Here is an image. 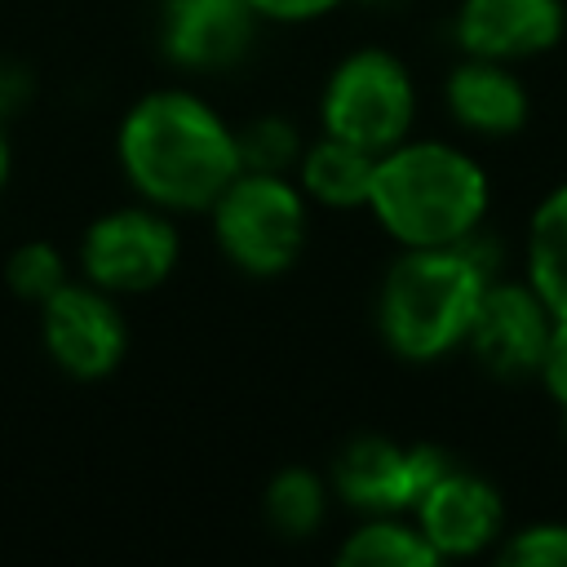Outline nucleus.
Listing matches in <instances>:
<instances>
[{
	"label": "nucleus",
	"mask_w": 567,
	"mask_h": 567,
	"mask_svg": "<svg viewBox=\"0 0 567 567\" xmlns=\"http://www.w3.org/2000/svg\"><path fill=\"white\" fill-rule=\"evenodd\" d=\"M563 35V0H465L456 40L470 58L523 62L554 49Z\"/></svg>",
	"instance_id": "12"
},
{
	"label": "nucleus",
	"mask_w": 567,
	"mask_h": 567,
	"mask_svg": "<svg viewBox=\"0 0 567 567\" xmlns=\"http://www.w3.org/2000/svg\"><path fill=\"white\" fill-rule=\"evenodd\" d=\"M66 279H71L66 257L49 239H27V244H18L4 257V284H9V292L22 297V301H31V306L49 301Z\"/></svg>",
	"instance_id": "18"
},
{
	"label": "nucleus",
	"mask_w": 567,
	"mask_h": 567,
	"mask_svg": "<svg viewBox=\"0 0 567 567\" xmlns=\"http://www.w3.org/2000/svg\"><path fill=\"white\" fill-rule=\"evenodd\" d=\"M9 168H13V151H9L4 128H0V190H4V182H9Z\"/></svg>",
	"instance_id": "23"
},
{
	"label": "nucleus",
	"mask_w": 567,
	"mask_h": 567,
	"mask_svg": "<svg viewBox=\"0 0 567 567\" xmlns=\"http://www.w3.org/2000/svg\"><path fill=\"white\" fill-rule=\"evenodd\" d=\"M447 470L452 461L439 447H399L390 439L363 434L341 447L332 465V487L354 509L399 514V509H412Z\"/></svg>",
	"instance_id": "8"
},
{
	"label": "nucleus",
	"mask_w": 567,
	"mask_h": 567,
	"mask_svg": "<svg viewBox=\"0 0 567 567\" xmlns=\"http://www.w3.org/2000/svg\"><path fill=\"white\" fill-rule=\"evenodd\" d=\"M527 284L554 315H567V182L540 199L527 226Z\"/></svg>",
	"instance_id": "15"
},
{
	"label": "nucleus",
	"mask_w": 567,
	"mask_h": 567,
	"mask_svg": "<svg viewBox=\"0 0 567 567\" xmlns=\"http://www.w3.org/2000/svg\"><path fill=\"white\" fill-rule=\"evenodd\" d=\"M40 310L44 354L75 381L111 377L128 350V328L120 315V297L102 292L89 279H66Z\"/></svg>",
	"instance_id": "7"
},
{
	"label": "nucleus",
	"mask_w": 567,
	"mask_h": 567,
	"mask_svg": "<svg viewBox=\"0 0 567 567\" xmlns=\"http://www.w3.org/2000/svg\"><path fill=\"white\" fill-rule=\"evenodd\" d=\"M536 372H540L545 390L567 408V315H554V332H549V346H545Z\"/></svg>",
	"instance_id": "21"
},
{
	"label": "nucleus",
	"mask_w": 567,
	"mask_h": 567,
	"mask_svg": "<svg viewBox=\"0 0 567 567\" xmlns=\"http://www.w3.org/2000/svg\"><path fill=\"white\" fill-rule=\"evenodd\" d=\"M323 496L328 492L310 470H284L266 487V523L279 536L301 540L323 523Z\"/></svg>",
	"instance_id": "17"
},
{
	"label": "nucleus",
	"mask_w": 567,
	"mask_h": 567,
	"mask_svg": "<svg viewBox=\"0 0 567 567\" xmlns=\"http://www.w3.org/2000/svg\"><path fill=\"white\" fill-rule=\"evenodd\" d=\"M372 217L403 248H447L478 230L487 213V173L447 142H399L377 159Z\"/></svg>",
	"instance_id": "2"
},
{
	"label": "nucleus",
	"mask_w": 567,
	"mask_h": 567,
	"mask_svg": "<svg viewBox=\"0 0 567 567\" xmlns=\"http://www.w3.org/2000/svg\"><path fill=\"white\" fill-rule=\"evenodd\" d=\"M128 186L164 213L213 208L244 173L235 128L186 89H155L128 106L115 137Z\"/></svg>",
	"instance_id": "1"
},
{
	"label": "nucleus",
	"mask_w": 567,
	"mask_h": 567,
	"mask_svg": "<svg viewBox=\"0 0 567 567\" xmlns=\"http://www.w3.org/2000/svg\"><path fill=\"white\" fill-rule=\"evenodd\" d=\"M443 93H447L452 120L465 124L470 133L505 137V133H518L527 120V89L509 71V62L470 58V62L452 66Z\"/></svg>",
	"instance_id": "13"
},
{
	"label": "nucleus",
	"mask_w": 567,
	"mask_h": 567,
	"mask_svg": "<svg viewBox=\"0 0 567 567\" xmlns=\"http://www.w3.org/2000/svg\"><path fill=\"white\" fill-rule=\"evenodd\" d=\"M261 18H275V22H306V18H319L328 9H337L341 0H248Z\"/></svg>",
	"instance_id": "22"
},
{
	"label": "nucleus",
	"mask_w": 567,
	"mask_h": 567,
	"mask_svg": "<svg viewBox=\"0 0 567 567\" xmlns=\"http://www.w3.org/2000/svg\"><path fill=\"white\" fill-rule=\"evenodd\" d=\"M257 18L261 13L248 0H168L159 18V40L177 66L221 71L248 53Z\"/></svg>",
	"instance_id": "11"
},
{
	"label": "nucleus",
	"mask_w": 567,
	"mask_h": 567,
	"mask_svg": "<svg viewBox=\"0 0 567 567\" xmlns=\"http://www.w3.org/2000/svg\"><path fill=\"white\" fill-rule=\"evenodd\" d=\"M492 279L487 252H478V239L465 235L447 248H403V257L390 266L377 301L381 337L394 354L425 363L447 354L465 341L474 306Z\"/></svg>",
	"instance_id": "3"
},
{
	"label": "nucleus",
	"mask_w": 567,
	"mask_h": 567,
	"mask_svg": "<svg viewBox=\"0 0 567 567\" xmlns=\"http://www.w3.org/2000/svg\"><path fill=\"white\" fill-rule=\"evenodd\" d=\"M412 509H416V527H421L425 545L434 549V558H470V554L487 549L501 532L496 487L456 465Z\"/></svg>",
	"instance_id": "10"
},
{
	"label": "nucleus",
	"mask_w": 567,
	"mask_h": 567,
	"mask_svg": "<svg viewBox=\"0 0 567 567\" xmlns=\"http://www.w3.org/2000/svg\"><path fill=\"white\" fill-rule=\"evenodd\" d=\"M319 111H323V133L354 142L372 155H385L412 128L416 89L394 53L359 49L328 75Z\"/></svg>",
	"instance_id": "5"
},
{
	"label": "nucleus",
	"mask_w": 567,
	"mask_h": 567,
	"mask_svg": "<svg viewBox=\"0 0 567 567\" xmlns=\"http://www.w3.org/2000/svg\"><path fill=\"white\" fill-rule=\"evenodd\" d=\"M563 425H567V408H563Z\"/></svg>",
	"instance_id": "24"
},
{
	"label": "nucleus",
	"mask_w": 567,
	"mask_h": 567,
	"mask_svg": "<svg viewBox=\"0 0 567 567\" xmlns=\"http://www.w3.org/2000/svg\"><path fill=\"white\" fill-rule=\"evenodd\" d=\"M554 332V310L532 284L487 279L474 319H470V350L496 377H527L540 368V354Z\"/></svg>",
	"instance_id": "9"
},
{
	"label": "nucleus",
	"mask_w": 567,
	"mask_h": 567,
	"mask_svg": "<svg viewBox=\"0 0 567 567\" xmlns=\"http://www.w3.org/2000/svg\"><path fill=\"white\" fill-rule=\"evenodd\" d=\"M177 226L155 204L111 208L80 239V275L111 297L159 288L177 266Z\"/></svg>",
	"instance_id": "6"
},
{
	"label": "nucleus",
	"mask_w": 567,
	"mask_h": 567,
	"mask_svg": "<svg viewBox=\"0 0 567 567\" xmlns=\"http://www.w3.org/2000/svg\"><path fill=\"white\" fill-rule=\"evenodd\" d=\"M377 159L372 151L341 142L332 133H323V142L301 151V190L328 208H354L368 204L372 195V177H377Z\"/></svg>",
	"instance_id": "14"
},
{
	"label": "nucleus",
	"mask_w": 567,
	"mask_h": 567,
	"mask_svg": "<svg viewBox=\"0 0 567 567\" xmlns=\"http://www.w3.org/2000/svg\"><path fill=\"white\" fill-rule=\"evenodd\" d=\"M213 213L221 252L248 275H279L306 248V199L284 173H239Z\"/></svg>",
	"instance_id": "4"
},
{
	"label": "nucleus",
	"mask_w": 567,
	"mask_h": 567,
	"mask_svg": "<svg viewBox=\"0 0 567 567\" xmlns=\"http://www.w3.org/2000/svg\"><path fill=\"white\" fill-rule=\"evenodd\" d=\"M501 563L518 567H567V527L563 523H532L514 532L501 549Z\"/></svg>",
	"instance_id": "20"
},
{
	"label": "nucleus",
	"mask_w": 567,
	"mask_h": 567,
	"mask_svg": "<svg viewBox=\"0 0 567 567\" xmlns=\"http://www.w3.org/2000/svg\"><path fill=\"white\" fill-rule=\"evenodd\" d=\"M235 142H239V164L248 173H288L292 164H301V137L288 120L261 115L248 128H239Z\"/></svg>",
	"instance_id": "19"
},
{
	"label": "nucleus",
	"mask_w": 567,
	"mask_h": 567,
	"mask_svg": "<svg viewBox=\"0 0 567 567\" xmlns=\"http://www.w3.org/2000/svg\"><path fill=\"white\" fill-rule=\"evenodd\" d=\"M346 567H430L439 563L434 549L425 545L421 527H408L390 514H372L337 554Z\"/></svg>",
	"instance_id": "16"
}]
</instances>
